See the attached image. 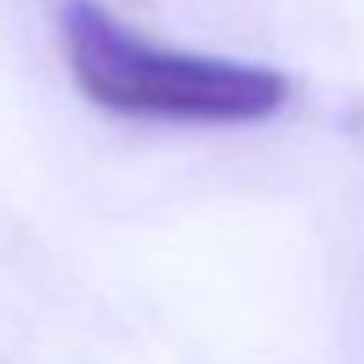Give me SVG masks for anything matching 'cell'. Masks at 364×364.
<instances>
[{
  "label": "cell",
  "instance_id": "6da1fadb",
  "mask_svg": "<svg viewBox=\"0 0 364 364\" xmlns=\"http://www.w3.org/2000/svg\"><path fill=\"white\" fill-rule=\"evenodd\" d=\"M60 47L73 85L97 110L136 123L250 127L275 119L292 97L288 77L267 64L153 43L93 0L60 9Z\"/></svg>",
  "mask_w": 364,
  "mask_h": 364
}]
</instances>
